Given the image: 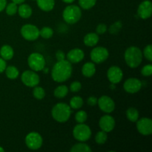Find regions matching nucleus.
<instances>
[{
  "label": "nucleus",
  "mask_w": 152,
  "mask_h": 152,
  "mask_svg": "<svg viewBox=\"0 0 152 152\" xmlns=\"http://www.w3.org/2000/svg\"><path fill=\"white\" fill-rule=\"evenodd\" d=\"M72 64L67 59L57 61L51 70V77L56 83H64L72 75Z\"/></svg>",
  "instance_id": "1"
},
{
  "label": "nucleus",
  "mask_w": 152,
  "mask_h": 152,
  "mask_svg": "<svg viewBox=\"0 0 152 152\" xmlns=\"http://www.w3.org/2000/svg\"><path fill=\"white\" fill-rule=\"evenodd\" d=\"M126 63L132 68H136L141 64L142 61V51L136 46H131L128 48L124 53Z\"/></svg>",
  "instance_id": "2"
},
{
  "label": "nucleus",
  "mask_w": 152,
  "mask_h": 152,
  "mask_svg": "<svg viewBox=\"0 0 152 152\" xmlns=\"http://www.w3.org/2000/svg\"><path fill=\"white\" fill-rule=\"evenodd\" d=\"M71 111L69 105L65 102L56 103L51 110V115L53 120L60 123H65L71 117Z\"/></svg>",
  "instance_id": "3"
},
{
  "label": "nucleus",
  "mask_w": 152,
  "mask_h": 152,
  "mask_svg": "<svg viewBox=\"0 0 152 152\" xmlns=\"http://www.w3.org/2000/svg\"><path fill=\"white\" fill-rule=\"evenodd\" d=\"M82 17L81 7L75 4H69L64 9L62 18L66 23L74 25L77 23Z\"/></svg>",
  "instance_id": "4"
},
{
  "label": "nucleus",
  "mask_w": 152,
  "mask_h": 152,
  "mask_svg": "<svg viewBox=\"0 0 152 152\" xmlns=\"http://www.w3.org/2000/svg\"><path fill=\"white\" fill-rule=\"evenodd\" d=\"M90 127L85 123H78L73 129V136L79 142H86L91 137Z\"/></svg>",
  "instance_id": "5"
},
{
  "label": "nucleus",
  "mask_w": 152,
  "mask_h": 152,
  "mask_svg": "<svg viewBox=\"0 0 152 152\" xmlns=\"http://www.w3.org/2000/svg\"><path fill=\"white\" fill-rule=\"evenodd\" d=\"M28 64L32 71H41L45 67V59L39 53H32L28 57Z\"/></svg>",
  "instance_id": "6"
},
{
  "label": "nucleus",
  "mask_w": 152,
  "mask_h": 152,
  "mask_svg": "<svg viewBox=\"0 0 152 152\" xmlns=\"http://www.w3.org/2000/svg\"><path fill=\"white\" fill-rule=\"evenodd\" d=\"M26 146L31 150H38L42 147L43 140L41 134L38 132H32L26 135L25 139Z\"/></svg>",
  "instance_id": "7"
},
{
  "label": "nucleus",
  "mask_w": 152,
  "mask_h": 152,
  "mask_svg": "<svg viewBox=\"0 0 152 152\" xmlns=\"http://www.w3.org/2000/svg\"><path fill=\"white\" fill-rule=\"evenodd\" d=\"M20 34L28 41H35L39 37V29L32 24H25L21 28Z\"/></svg>",
  "instance_id": "8"
},
{
  "label": "nucleus",
  "mask_w": 152,
  "mask_h": 152,
  "mask_svg": "<svg viewBox=\"0 0 152 152\" xmlns=\"http://www.w3.org/2000/svg\"><path fill=\"white\" fill-rule=\"evenodd\" d=\"M22 83L27 87L34 88L39 84V76L36 73V71L32 70H28L24 71L21 76Z\"/></svg>",
  "instance_id": "9"
},
{
  "label": "nucleus",
  "mask_w": 152,
  "mask_h": 152,
  "mask_svg": "<svg viewBox=\"0 0 152 152\" xmlns=\"http://www.w3.org/2000/svg\"><path fill=\"white\" fill-rule=\"evenodd\" d=\"M91 59L94 63L101 64L107 60L109 56V52L105 47H95L91 51Z\"/></svg>",
  "instance_id": "10"
},
{
  "label": "nucleus",
  "mask_w": 152,
  "mask_h": 152,
  "mask_svg": "<svg viewBox=\"0 0 152 152\" xmlns=\"http://www.w3.org/2000/svg\"><path fill=\"white\" fill-rule=\"evenodd\" d=\"M137 123V129L140 134L149 136L152 134V120L148 117L138 119Z\"/></svg>",
  "instance_id": "11"
},
{
  "label": "nucleus",
  "mask_w": 152,
  "mask_h": 152,
  "mask_svg": "<svg viewBox=\"0 0 152 152\" xmlns=\"http://www.w3.org/2000/svg\"><path fill=\"white\" fill-rule=\"evenodd\" d=\"M97 105L99 109L106 114H111L115 109V102L110 96L104 95L98 99Z\"/></svg>",
  "instance_id": "12"
},
{
  "label": "nucleus",
  "mask_w": 152,
  "mask_h": 152,
  "mask_svg": "<svg viewBox=\"0 0 152 152\" xmlns=\"http://www.w3.org/2000/svg\"><path fill=\"white\" fill-rule=\"evenodd\" d=\"M107 77L111 84H118L123 78V72L121 68L116 65L110 67L107 71Z\"/></svg>",
  "instance_id": "13"
},
{
  "label": "nucleus",
  "mask_w": 152,
  "mask_h": 152,
  "mask_svg": "<svg viewBox=\"0 0 152 152\" xmlns=\"http://www.w3.org/2000/svg\"><path fill=\"white\" fill-rule=\"evenodd\" d=\"M142 82L137 78H129L125 81L123 88L129 94H136L142 88Z\"/></svg>",
  "instance_id": "14"
},
{
  "label": "nucleus",
  "mask_w": 152,
  "mask_h": 152,
  "mask_svg": "<svg viewBox=\"0 0 152 152\" xmlns=\"http://www.w3.org/2000/svg\"><path fill=\"white\" fill-rule=\"evenodd\" d=\"M152 3L150 0H144L138 6L137 16L142 19H147L151 16Z\"/></svg>",
  "instance_id": "15"
},
{
  "label": "nucleus",
  "mask_w": 152,
  "mask_h": 152,
  "mask_svg": "<svg viewBox=\"0 0 152 152\" xmlns=\"http://www.w3.org/2000/svg\"><path fill=\"white\" fill-rule=\"evenodd\" d=\"M115 120L111 115H104L101 117L99 121V126L101 129V130L103 132L108 133L114 130L115 127Z\"/></svg>",
  "instance_id": "16"
},
{
  "label": "nucleus",
  "mask_w": 152,
  "mask_h": 152,
  "mask_svg": "<svg viewBox=\"0 0 152 152\" xmlns=\"http://www.w3.org/2000/svg\"><path fill=\"white\" fill-rule=\"evenodd\" d=\"M85 57V53L82 49L74 48L70 50L65 56V59L71 64H77L82 62Z\"/></svg>",
  "instance_id": "17"
},
{
  "label": "nucleus",
  "mask_w": 152,
  "mask_h": 152,
  "mask_svg": "<svg viewBox=\"0 0 152 152\" xmlns=\"http://www.w3.org/2000/svg\"><path fill=\"white\" fill-rule=\"evenodd\" d=\"M99 40V37L96 33H88L84 37L83 42L88 47H94L98 44Z\"/></svg>",
  "instance_id": "18"
},
{
  "label": "nucleus",
  "mask_w": 152,
  "mask_h": 152,
  "mask_svg": "<svg viewBox=\"0 0 152 152\" xmlns=\"http://www.w3.org/2000/svg\"><path fill=\"white\" fill-rule=\"evenodd\" d=\"M96 73V66L93 62H88L83 65L82 68V74L85 77L90 78Z\"/></svg>",
  "instance_id": "19"
},
{
  "label": "nucleus",
  "mask_w": 152,
  "mask_h": 152,
  "mask_svg": "<svg viewBox=\"0 0 152 152\" xmlns=\"http://www.w3.org/2000/svg\"><path fill=\"white\" fill-rule=\"evenodd\" d=\"M37 6L45 12L51 11L55 6V0H36Z\"/></svg>",
  "instance_id": "20"
},
{
  "label": "nucleus",
  "mask_w": 152,
  "mask_h": 152,
  "mask_svg": "<svg viewBox=\"0 0 152 152\" xmlns=\"http://www.w3.org/2000/svg\"><path fill=\"white\" fill-rule=\"evenodd\" d=\"M0 56L5 61L10 60L14 56V50L9 45H4L0 48Z\"/></svg>",
  "instance_id": "21"
},
{
  "label": "nucleus",
  "mask_w": 152,
  "mask_h": 152,
  "mask_svg": "<svg viewBox=\"0 0 152 152\" xmlns=\"http://www.w3.org/2000/svg\"><path fill=\"white\" fill-rule=\"evenodd\" d=\"M17 13H19V16L23 19H28L32 16L33 10L30 5L27 4H20L18 7Z\"/></svg>",
  "instance_id": "22"
},
{
  "label": "nucleus",
  "mask_w": 152,
  "mask_h": 152,
  "mask_svg": "<svg viewBox=\"0 0 152 152\" xmlns=\"http://www.w3.org/2000/svg\"><path fill=\"white\" fill-rule=\"evenodd\" d=\"M91 148L85 142H80L72 146L70 151L71 152H91Z\"/></svg>",
  "instance_id": "23"
},
{
  "label": "nucleus",
  "mask_w": 152,
  "mask_h": 152,
  "mask_svg": "<svg viewBox=\"0 0 152 152\" xmlns=\"http://www.w3.org/2000/svg\"><path fill=\"white\" fill-rule=\"evenodd\" d=\"M68 88L65 85H62V86H58L53 91V95L55 97L58 98V99H62V98L65 97L68 93Z\"/></svg>",
  "instance_id": "24"
},
{
  "label": "nucleus",
  "mask_w": 152,
  "mask_h": 152,
  "mask_svg": "<svg viewBox=\"0 0 152 152\" xmlns=\"http://www.w3.org/2000/svg\"><path fill=\"white\" fill-rule=\"evenodd\" d=\"M4 71H5L6 77L10 79V80H15L19 75V71L18 68L16 67L13 66V65L6 67Z\"/></svg>",
  "instance_id": "25"
},
{
  "label": "nucleus",
  "mask_w": 152,
  "mask_h": 152,
  "mask_svg": "<svg viewBox=\"0 0 152 152\" xmlns=\"http://www.w3.org/2000/svg\"><path fill=\"white\" fill-rule=\"evenodd\" d=\"M139 111L135 108H129L126 110V117L132 123H136L139 119Z\"/></svg>",
  "instance_id": "26"
},
{
  "label": "nucleus",
  "mask_w": 152,
  "mask_h": 152,
  "mask_svg": "<svg viewBox=\"0 0 152 152\" xmlns=\"http://www.w3.org/2000/svg\"><path fill=\"white\" fill-rule=\"evenodd\" d=\"M83 104H84V101L83 98L80 96H73L70 100L69 106L72 109H80L83 107Z\"/></svg>",
  "instance_id": "27"
},
{
  "label": "nucleus",
  "mask_w": 152,
  "mask_h": 152,
  "mask_svg": "<svg viewBox=\"0 0 152 152\" xmlns=\"http://www.w3.org/2000/svg\"><path fill=\"white\" fill-rule=\"evenodd\" d=\"M32 93L33 96L38 100H41V99H44L45 96V89L38 86L34 87Z\"/></svg>",
  "instance_id": "28"
},
{
  "label": "nucleus",
  "mask_w": 152,
  "mask_h": 152,
  "mask_svg": "<svg viewBox=\"0 0 152 152\" xmlns=\"http://www.w3.org/2000/svg\"><path fill=\"white\" fill-rule=\"evenodd\" d=\"M96 0H79L80 7L83 10H89L94 7Z\"/></svg>",
  "instance_id": "29"
},
{
  "label": "nucleus",
  "mask_w": 152,
  "mask_h": 152,
  "mask_svg": "<svg viewBox=\"0 0 152 152\" xmlns=\"http://www.w3.org/2000/svg\"><path fill=\"white\" fill-rule=\"evenodd\" d=\"M53 35V31L50 27H43L41 30H39V36L43 39H48L51 38Z\"/></svg>",
  "instance_id": "30"
},
{
  "label": "nucleus",
  "mask_w": 152,
  "mask_h": 152,
  "mask_svg": "<svg viewBox=\"0 0 152 152\" xmlns=\"http://www.w3.org/2000/svg\"><path fill=\"white\" fill-rule=\"evenodd\" d=\"M108 140V135L106 132L101 131V132H97L95 135V142L99 145H102L106 142Z\"/></svg>",
  "instance_id": "31"
},
{
  "label": "nucleus",
  "mask_w": 152,
  "mask_h": 152,
  "mask_svg": "<svg viewBox=\"0 0 152 152\" xmlns=\"http://www.w3.org/2000/svg\"><path fill=\"white\" fill-rule=\"evenodd\" d=\"M122 28H123V23H122V22L121 21H117V22H115L109 27L108 31L112 35H115V34H117L120 32Z\"/></svg>",
  "instance_id": "32"
},
{
  "label": "nucleus",
  "mask_w": 152,
  "mask_h": 152,
  "mask_svg": "<svg viewBox=\"0 0 152 152\" xmlns=\"http://www.w3.org/2000/svg\"><path fill=\"white\" fill-rule=\"evenodd\" d=\"M5 12L8 16H13L17 13L18 10V6L16 3L10 2L7 4L5 7Z\"/></svg>",
  "instance_id": "33"
},
{
  "label": "nucleus",
  "mask_w": 152,
  "mask_h": 152,
  "mask_svg": "<svg viewBox=\"0 0 152 152\" xmlns=\"http://www.w3.org/2000/svg\"><path fill=\"white\" fill-rule=\"evenodd\" d=\"M88 114L85 111H79L75 114V120L77 123H84L87 120Z\"/></svg>",
  "instance_id": "34"
},
{
  "label": "nucleus",
  "mask_w": 152,
  "mask_h": 152,
  "mask_svg": "<svg viewBox=\"0 0 152 152\" xmlns=\"http://www.w3.org/2000/svg\"><path fill=\"white\" fill-rule=\"evenodd\" d=\"M142 56L148 60L149 62L152 61V45L151 44L148 45L144 48V50L142 51Z\"/></svg>",
  "instance_id": "35"
},
{
  "label": "nucleus",
  "mask_w": 152,
  "mask_h": 152,
  "mask_svg": "<svg viewBox=\"0 0 152 152\" xmlns=\"http://www.w3.org/2000/svg\"><path fill=\"white\" fill-rule=\"evenodd\" d=\"M141 74L144 77H150L152 74V65L151 64L145 65L141 69Z\"/></svg>",
  "instance_id": "36"
},
{
  "label": "nucleus",
  "mask_w": 152,
  "mask_h": 152,
  "mask_svg": "<svg viewBox=\"0 0 152 152\" xmlns=\"http://www.w3.org/2000/svg\"><path fill=\"white\" fill-rule=\"evenodd\" d=\"M82 88V84L79 81H74L72 83L70 86V91L71 92H74V93H76V92H78L81 90Z\"/></svg>",
  "instance_id": "37"
},
{
  "label": "nucleus",
  "mask_w": 152,
  "mask_h": 152,
  "mask_svg": "<svg viewBox=\"0 0 152 152\" xmlns=\"http://www.w3.org/2000/svg\"><path fill=\"white\" fill-rule=\"evenodd\" d=\"M108 30V28H107V25H105L103 23L99 24V25L96 26V33L98 34V35H102V34H104Z\"/></svg>",
  "instance_id": "38"
},
{
  "label": "nucleus",
  "mask_w": 152,
  "mask_h": 152,
  "mask_svg": "<svg viewBox=\"0 0 152 152\" xmlns=\"http://www.w3.org/2000/svg\"><path fill=\"white\" fill-rule=\"evenodd\" d=\"M97 101L98 98H96V96H89L87 99V103L88 104V105L90 106H95L96 105H97Z\"/></svg>",
  "instance_id": "39"
},
{
  "label": "nucleus",
  "mask_w": 152,
  "mask_h": 152,
  "mask_svg": "<svg viewBox=\"0 0 152 152\" xmlns=\"http://www.w3.org/2000/svg\"><path fill=\"white\" fill-rule=\"evenodd\" d=\"M55 56H56V59L57 61H62V60H64V59H65V53L61 50H57V51L56 52Z\"/></svg>",
  "instance_id": "40"
},
{
  "label": "nucleus",
  "mask_w": 152,
  "mask_h": 152,
  "mask_svg": "<svg viewBox=\"0 0 152 152\" xmlns=\"http://www.w3.org/2000/svg\"><path fill=\"white\" fill-rule=\"evenodd\" d=\"M6 67H7V63H6V61L4 59H3L2 58L0 57V74L3 73L5 70Z\"/></svg>",
  "instance_id": "41"
},
{
  "label": "nucleus",
  "mask_w": 152,
  "mask_h": 152,
  "mask_svg": "<svg viewBox=\"0 0 152 152\" xmlns=\"http://www.w3.org/2000/svg\"><path fill=\"white\" fill-rule=\"evenodd\" d=\"M7 5V0H0V12L3 11Z\"/></svg>",
  "instance_id": "42"
},
{
  "label": "nucleus",
  "mask_w": 152,
  "mask_h": 152,
  "mask_svg": "<svg viewBox=\"0 0 152 152\" xmlns=\"http://www.w3.org/2000/svg\"><path fill=\"white\" fill-rule=\"evenodd\" d=\"M11 1H13V2L16 3V4H20L25 2V0H11Z\"/></svg>",
  "instance_id": "43"
},
{
  "label": "nucleus",
  "mask_w": 152,
  "mask_h": 152,
  "mask_svg": "<svg viewBox=\"0 0 152 152\" xmlns=\"http://www.w3.org/2000/svg\"><path fill=\"white\" fill-rule=\"evenodd\" d=\"M62 1H63V2L66 3V4H71V3L74 2L75 0H62Z\"/></svg>",
  "instance_id": "44"
},
{
  "label": "nucleus",
  "mask_w": 152,
  "mask_h": 152,
  "mask_svg": "<svg viewBox=\"0 0 152 152\" xmlns=\"http://www.w3.org/2000/svg\"><path fill=\"white\" fill-rule=\"evenodd\" d=\"M0 152H4V149L1 146H0Z\"/></svg>",
  "instance_id": "45"
}]
</instances>
